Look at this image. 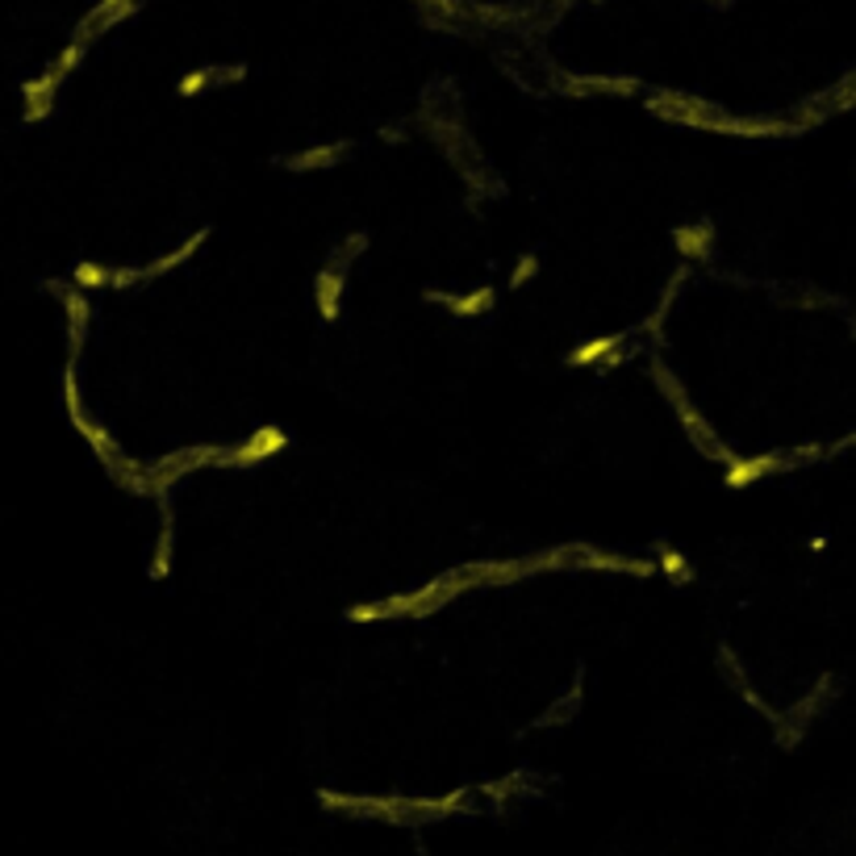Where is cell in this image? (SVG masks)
I'll use <instances>...</instances> for the list:
<instances>
[{
    "label": "cell",
    "mask_w": 856,
    "mask_h": 856,
    "mask_svg": "<svg viewBox=\"0 0 856 856\" xmlns=\"http://www.w3.org/2000/svg\"><path fill=\"white\" fill-rule=\"evenodd\" d=\"M651 380H656V385L665 389V397H668V401H673V410H677V418H681V427L689 430V439L698 444V451H703V456H710V460H719L723 468H727V464L736 460V451H731V447L723 444L719 435H715V427H710V422H706L703 414H698V410H694V406H689V397H685V389H681V385H677V377H673V372H668V368H665V364H660V360L651 364Z\"/></svg>",
    "instance_id": "6da1fadb"
},
{
    "label": "cell",
    "mask_w": 856,
    "mask_h": 856,
    "mask_svg": "<svg viewBox=\"0 0 856 856\" xmlns=\"http://www.w3.org/2000/svg\"><path fill=\"white\" fill-rule=\"evenodd\" d=\"M209 239V230H197L189 242H180L176 251H168V256H159L155 263H142V268H113L109 272V285L113 289H130V285H138V280H151V276H163V272H171V268H180L185 259H192L197 256V247Z\"/></svg>",
    "instance_id": "7a4b0ae2"
},
{
    "label": "cell",
    "mask_w": 856,
    "mask_h": 856,
    "mask_svg": "<svg viewBox=\"0 0 856 856\" xmlns=\"http://www.w3.org/2000/svg\"><path fill=\"white\" fill-rule=\"evenodd\" d=\"M138 9H142V0H101V4H92L84 18H80V26H76V38L71 42H97V38L104 34V30H113L118 21L126 18H135Z\"/></svg>",
    "instance_id": "3957f363"
},
{
    "label": "cell",
    "mask_w": 856,
    "mask_h": 856,
    "mask_svg": "<svg viewBox=\"0 0 856 856\" xmlns=\"http://www.w3.org/2000/svg\"><path fill=\"white\" fill-rule=\"evenodd\" d=\"M573 568H601V573H631V577H651L656 560H635V556H618V551H601L589 544H573Z\"/></svg>",
    "instance_id": "277c9868"
},
{
    "label": "cell",
    "mask_w": 856,
    "mask_h": 856,
    "mask_svg": "<svg viewBox=\"0 0 856 856\" xmlns=\"http://www.w3.org/2000/svg\"><path fill=\"white\" fill-rule=\"evenodd\" d=\"M280 447H285V430L280 427H259L247 444L226 447L222 468H247V464H259V460H268V456H276Z\"/></svg>",
    "instance_id": "5b68a950"
},
{
    "label": "cell",
    "mask_w": 856,
    "mask_h": 856,
    "mask_svg": "<svg viewBox=\"0 0 856 856\" xmlns=\"http://www.w3.org/2000/svg\"><path fill=\"white\" fill-rule=\"evenodd\" d=\"M560 88L568 97H631L639 92V80L635 76H560Z\"/></svg>",
    "instance_id": "8992f818"
},
{
    "label": "cell",
    "mask_w": 856,
    "mask_h": 856,
    "mask_svg": "<svg viewBox=\"0 0 856 856\" xmlns=\"http://www.w3.org/2000/svg\"><path fill=\"white\" fill-rule=\"evenodd\" d=\"M427 301L451 309V313H460V318H477V313H485V309H494V292L477 289V292H468V297H451V292H427Z\"/></svg>",
    "instance_id": "52a82bcc"
},
{
    "label": "cell",
    "mask_w": 856,
    "mask_h": 856,
    "mask_svg": "<svg viewBox=\"0 0 856 856\" xmlns=\"http://www.w3.org/2000/svg\"><path fill=\"white\" fill-rule=\"evenodd\" d=\"M351 151V142H330V147H309L301 155H289L285 159V168L289 171H313V168H330V163H339L342 155Z\"/></svg>",
    "instance_id": "ba28073f"
},
{
    "label": "cell",
    "mask_w": 856,
    "mask_h": 856,
    "mask_svg": "<svg viewBox=\"0 0 856 856\" xmlns=\"http://www.w3.org/2000/svg\"><path fill=\"white\" fill-rule=\"evenodd\" d=\"M342 280H347V276H342V272H330V268H322V272H318V280H313V292H318V309H322L326 322H335V318H339Z\"/></svg>",
    "instance_id": "9c48e42d"
},
{
    "label": "cell",
    "mask_w": 856,
    "mask_h": 856,
    "mask_svg": "<svg viewBox=\"0 0 856 856\" xmlns=\"http://www.w3.org/2000/svg\"><path fill=\"white\" fill-rule=\"evenodd\" d=\"M710 239H715L710 222L685 226V230H677V251H681L685 259H703V256H706V247H710Z\"/></svg>",
    "instance_id": "30bf717a"
},
{
    "label": "cell",
    "mask_w": 856,
    "mask_h": 856,
    "mask_svg": "<svg viewBox=\"0 0 856 856\" xmlns=\"http://www.w3.org/2000/svg\"><path fill=\"white\" fill-rule=\"evenodd\" d=\"M623 347V335H615V339H594V342H581L573 356H568V364L573 368H589V364H601L610 351H618Z\"/></svg>",
    "instance_id": "8fae6325"
},
{
    "label": "cell",
    "mask_w": 856,
    "mask_h": 856,
    "mask_svg": "<svg viewBox=\"0 0 856 856\" xmlns=\"http://www.w3.org/2000/svg\"><path fill=\"white\" fill-rule=\"evenodd\" d=\"M681 280H685V268H681V272H677V276H673V280H668V289L660 292V306H656V309H651V313H648V322H644V330H648L651 339H660V326H665V313H668V309H673V301H677V289H681Z\"/></svg>",
    "instance_id": "7c38bea8"
},
{
    "label": "cell",
    "mask_w": 856,
    "mask_h": 856,
    "mask_svg": "<svg viewBox=\"0 0 856 856\" xmlns=\"http://www.w3.org/2000/svg\"><path fill=\"white\" fill-rule=\"evenodd\" d=\"M364 247H368V235H347V239H342L339 247H335V256H330V263H326V268H330V272H342V276H347V263L360 256Z\"/></svg>",
    "instance_id": "4fadbf2b"
},
{
    "label": "cell",
    "mask_w": 856,
    "mask_h": 856,
    "mask_svg": "<svg viewBox=\"0 0 856 856\" xmlns=\"http://www.w3.org/2000/svg\"><path fill=\"white\" fill-rule=\"evenodd\" d=\"M656 568H660V573H668L673 581H681V585L689 581V577H694L689 560H685V556H681L677 548H660V551H656Z\"/></svg>",
    "instance_id": "5bb4252c"
},
{
    "label": "cell",
    "mask_w": 856,
    "mask_h": 856,
    "mask_svg": "<svg viewBox=\"0 0 856 856\" xmlns=\"http://www.w3.org/2000/svg\"><path fill=\"white\" fill-rule=\"evenodd\" d=\"M63 292V306H68V330H88V297L84 292Z\"/></svg>",
    "instance_id": "9a60e30c"
},
{
    "label": "cell",
    "mask_w": 856,
    "mask_h": 856,
    "mask_svg": "<svg viewBox=\"0 0 856 856\" xmlns=\"http://www.w3.org/2000/svg\"><path fill=\"white\" fill-rule=\"evenodd\" d=\"M76 285H80V289H101V285H109V268H101V263H80V268H76Z\"/></svg>",
    "instance_id": "2e32d148"
},
{
    "label": "cell",
    "mask_w": 856,
    "mask_h": 856,
    "mask_svg": "<svg viewBox=\"0 0 856 856\" xmlns=\"http://www.w3.org/2000/svg\"><path fill=\"white\" fill-rule=\"evenodd\" d=\"M209 84H213V68H197V71H189L176 88H180V97H197V92H206Z\"/></svg>",
    "instance_id": "e0dca14e"
},
{
    "label": "cell",
    "mask_w": 856,
    "mask_h": 856,
    "mask_svg": "<svg viewBox=\"0 0 856 856\" xmlns=\"http://www.w3.org/2000/svg\"><path fill=\"white\" fill-rule=\"evenodd\" d=\"M535 272H539V259L527 256V259H522V263H518V268H514V285H522V280H531Z\"/></svg>",
    "instance_id": "ac0fdd59"
},
{
    "label": "cell",
    "mask_w": 856,
    "mask_h": 856,
    "mask_svg": "<svg viewBox=\"0 0 856 856\" xmlns=\"http://www.w3.org/2000/svg\"><path fill=\"white\" fill-rule=\"evenodd\" d=\"M715 4H731V0H715Z\"/></svg>",
    "instance_id": "d6986e66"
}]
</instances>
